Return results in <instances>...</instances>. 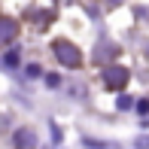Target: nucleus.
Returning <instances> with one entry per match:
<instances>
[{"mask_svg":"<svg viewBox=\"0 0 149 149\" xmlns=\"http://www.w3.org/2000/svg\"><path fill=\"white\" fill-rule=\"evenodd\" d=\"M15 24H12V22H6V18H3V22H0V43H6V40H12V37H15Z\"/></svg>","mask_w":149,"mask_h":149,"instance_id":"nucleus-4","label":"nucleus"},{"mask_svg":"<svg viewBox=\"0 0 149 149\" xmlns=\"http://www.w3.org/2000/svg\"><path fill=\"white\" fill-rule=\"evenodd\" d=\"M33 146H37V134H33L31 128L15 134V149H33Z\"/></svg>","mask_w":149,"mask_h":149,"instance_id":"nucleus-3","label":"nucleus"},{"mask_svg":"<svg viewBox=\"0 0 149 149\" xmlns=\"http://www.w3.org/2000/svg\"><path fill=\"white\" fill-rule=\"evenodd\" d=\"M128 82V70L125 67H110V70H104V85L107 88H122V85Z\"/></svg>","mask_w":149,"mask_h":149,"instance_id":"nucleus-2","label":"nucleus"},{"mask_svg":"<svg viewBox=\"0 0 149 149\" xmlns=\"http://www.w3.org/2000/svg\"><path fill=\"white\" fill-rule=\"evenodd\" d=\"M55 55H58V61H61L64 67H76L79 61H82L79 49H76V46H70V43H55Z\"/></svg>","mask_w":149,"mask_h":149,"instance_id":"nucleus-1","label":"nucleus"}]
</instances>
